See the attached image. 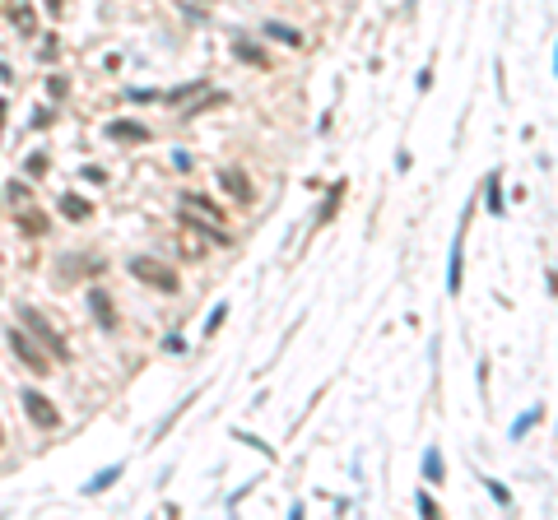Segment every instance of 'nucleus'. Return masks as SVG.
Here are the masks:
<instances>
[{
    "instance_id": "17",
    "label": "nucleus",
    "mask_w": 558,
    "mask_h": 520,
    "mask_svg": "<svg viewBox=\"0 0 558 520\" xmlns=\"http://www.w3.org/2000/svg\"><path fill=\"white\" fill-rule=\"evenodd\" d=\"M19 228H23V233H28V237H47V228H52V223H47V214L28 210V214H23V219H19Z\"/></svg>"
},
{
    "instance_id": "27",
    "label": "nucleus",
    "mask_w": 558,
    "mask_h": 520,
    "mask_svg": "<svg viewBox=\"0 0 558 520\" xmlns=\"http://www.w3.org/2000/svg\"><path fill=\"white\" fill-rule=\"evenodd\" d=\"M84 181H93V186H98V181H107V172H102V167H84Z\"/></svg>"
},
{
    "instance_id": "28",
    "label": "nucleus",
    "mask_w": 558,
    "mask_h": 520,
    "mask_svg": "<svg viewBox=\"0 0 558 520\" xmlns=\"http://www.w3.org/2000/svg\"><path fill=\"white\" fill-rule=\"evenodd\" d=\"M61 5H66V0H47V10H52V14H61Z\"/></svg>"
},
{
    "instance_id": "20",
    "label": "nucleus",
    "mask_w": 558,
    "mask_h": 520,
    "mask_svg": "<svg viewBox=\"0 0 558 520\" xmlns=\"http://www.w3.org/2000/svg\"><path fill=\"white\" fill-rule=\"evenodd\" d=\"M484 200H489V210L502 219V177H489V181H484Z\"/></svg>"
},
{
    "instance_id": "23",
    "label": "nucleus",
    "mask_w": 558,
    "mask_h": 520,
    "mask_svg": "<svg viewBox=\"0 0 558 520\" xmlns=\"http://www.w3.org/2000/svg\"><path fill=\"white\" fill-rule=\"evenodd\" d=\"M42 172H47V154H33L28 158V177H42Z\"/></svg>"
},
{
    "instance_id": "3",
    "label": "nucleus",
    "mask_w": 558,
    "mask_h": 520,
    "mask_svg": "<svg viewBox=\"0 0 558 520\" xmlns=\"http://www.w3.org/2000/svg\"><path fill=\"white\" fill-rule=\"evenodd\" d=\"M10 349H14V358H23V367H28L33 377H52V372H56L52 358H47V353H42V349H37V344L28 339L23 330H10Z\"/></svg>"
},
{
    "instance_id": "18",
    "label": "nucleus",
    "mask_w": 558,
    "mask_h": 520,
    "mask_svg": "<svg viewBox=\"0 0 558 520\" xmlns=\"http://www.w3.org/2000/svg\"><path fill=\"white\" fill-rule=\"evenodd\" d=\"M540 418H545V409H540V404H535V409H526V413H521V418H516V423H512V437H516V442H521V437H526V432H530V428H535V423H540Z\"/></svg>"
},
{
    "instance_id": "19",
    "label": "nucleus",
    "mask_w": 558,
    "mask_h": 520,
    "mask_svg": "<svg viewBox=\"0 0 558 520\" xmlns=\"http://www.w3.org/2000/svg\"><path fill=\"white\" fill-rule=\"evenodd\" d=\"M201 89H205V79H191V84H182V89L163 93V102H167V107H177V102H186L191 93H201Z\"/></svg>"
},
{
    "instance_id": "6",
    "label": "nucleus",
    "mask_w": 558,
    "mask_h": 520,
    "mask_svg": "<svg viewBox=\"0 0 558 520\" xmlns=\"http://www.w3.org/2000/svg\"><path fill=\"white\" fill-rule=\"evenodd\" d=\"M89 307H93V316H98V325L102 330H117V307H112V298H107V288H89Z\"/></svg>"
},
{
    "instance_id": "14",
    "label": "nucleus",
    "mask_w": 558,
    "mask_h": 520,
    "mask_svg": "<svg viewBox=\"0 0 558 520\" xmlns=\"http://www.w3.org/2000/svg\"><path fill=\"white\" fill-rule=\"evenodd\" d=\"M442 474H446L442 451H437V446H428V451H424V478H428V483H442Z\"/></svg>"
},
{
    "instance_id": "26",
    "label": "nucleus",
    "mask_w": 558,
    "mask_h": 520,
    "mask_svg": "<svg viewBox=\"0 0 558 520\" xmlns=\"http://www.w3.org/2000/svg\"><path fill=\"white\" fill-rule=\"evenodd\" d=\"M419 511H424V516H437V502L428 497V492H419Z\"/></svg>"
},
{
    "instance_id": "5",
    "label": "nucleus",
    "mask_w": 558,
    "mask_h": 520,
    "mask_svg": "<svg viewBox=\"0 0 558 520\" xmlns=\"http://www.w3.org/2000/svg\"><path fill=\"white\" fill-rule=\"evenodd\" d=\"M98 270H102V260H98V255L75 251V255H66V260L56 265V279H61V284H70V279H79V274H98Z\"/></svg>"
},
{
    "instance_id": "1",
    "label": "nucleus",
    "mask_w": 558,
    "mask_h": 520,
    "mask_svg": "<svg viewBox=\"0 0 558 520\" xmlns=\"http://www.w3.org/2000/svg\"><path fill=\"white\" fill-rule=\"evenodd\" d=\"M126 270H131V279L158 288V293H177V288H182L177 270H167L163 260H154V255H131V260H126Z\"/></svg>"
},
{
    "instance_id": "30",
    "label": "nucleus",
    "mask_w": 558,
    "mask_h": 520,
    "mask_svg": "<svg viewBox=\"0 0 558 520\" xmlns=\"http://www.w3.org/2000/svg\"><path fill=\"white\" fill-rule=\"evenodd\" d=\"M0 446H5V432H0Z\"/></svg>"
},
{
    "instance_id": "22",
    "label": "nucleus",
    "mask_w": 558,
    "mask_h": 520,
    "mask_svg": "<svg viewBox=\"0 0 558 520\" xmlns=\"http://www.w3.org/2000/svg\"><path fill=\"white\" fill-rule=\"evenodd\" d=\"M484 488H489V492H493V497L502 502V507H507V502H512V492H507V488H502V483H493V478H484Z\"/></svg>"
},
{
    "instance_id": "13",
    "label": "nucleus",
    "mask_w": 558,
    "mask_h": 520,
    "mask_svg": "<svg viewBox=\"0 0 558 520\" xmlns=\"http://www.w3.org/2000/svg\"><path fill=\"white\" fill-rule=\"evenodd\" d=\"M117 478H121V465H107V469H98V474H93L89 483H84V492H89V497H93V492H107V488L117 483Z\"/></svg>"
},
{
    "instance_id": "15",
    "label": "nucleus",
    "mask_w": 558,
    "mask_h": 520,
    "mask_svg": "<svg viewBox=\"0 0 558 520\" xmlns=\"http://www.w3.org/2000/svg\"><path fill=\"white\" fill-rule=\"evenodd\" d=\"M266 37L270 42H289V47H302V33L289 28V23H266Z\"/></svg>"
},
{
    "instance_id": "11",
    "label": "nucleus",
    "mask_w": 558,
    "mask_h": 520,
    "mask_svg": "<svg viewBox=\"0 0 558 520\" xmlns=\"http://www.w3.org/2000/svg\"><path fill=\"white\" fill-rule=\"evenodd\" d=\"M465 223H470V219H465ZM465 223H461L456 242H451V265H446V288H451V293L461 288V242H465Z\"/></svg>"
},
{
    "instance_id": "12",
    "label": "nucleus",
    "mask_w": 558,
    "mask_h": 520,
    "mask_svg": "<svg viewBox=\"0 0 558 520\" xmlns=\"http://www.w3.org/2000/svg\"><path fill=\"white\" fill-rule=\"evenodd\" d=\"M223 191H228V195H237V200H251V181H247V172H233V167H228V172H223Z\"/></svg>"
},
{
    "instance_id": "7",
    "label": "nucleus",
    "mask_w": 558,
    "mask_h": 520,
    "mask_svg": "<svg viewBox=\"0 0 558 520\" xmlns=\"http://www.w3.org/2000/svg\"><path fill=\"white\" fill-rule=\"evenodd\" d=\"M107 140H131V144H145L149 140V126L145 121H107Z\"/></svg>"
},
{
    "instance_id": "9",
    "label": "nucleus",
    "mask_w": 558,
    "mask_h": 520,
    "mask_svg": "<svg viewBox=\"0 0 558 520\" xmlns=\"http://www.w3.org/2000/svg\"><path fill=\"white\" fill-rule=\"evenodd\" d=\"M182 205H186L191 214H205V219H210V223H219V219H223V210H219V205H214V200H205L201 191H186V195H182Z\"/></svg>"
},
{
    "instance_id": "24",
    "label": "nucleus",
    "mask_w": 558,
    "mask_h": 520,
    "mask_svg": "<svg viewBox=\"0 0 558 520\" xmlns=\"http://www.w3.org/2000/svg\"><path fill=\"white\" fill-rule=\"evenodd\" d=\"M47 89H52V98H66V93H70V84H66V79H47Z\"/></svg>"
},
{
    "instance_id": "4",
    "label": "nucleus",
    "mask_w": 558,
    "mask_h": 520,
    "mask_svg": "<svg viewBox=\"0 0 558 520\" xmlns=\"http://www.w3.org/2000/svg\"><path fill=\"white\" fill-rule=\"evenodd\" d=\"M19 404H23V413H28V423H33V428H56V423H61V413H56V404L52 399L42 395V390H23L19 395Z\"/></svg>"
},
{
    "instance_id": "25",
    "label": "nucleus",
    "mask_w": 558,
    "mask_h": 520,
    "mask_svg": "<svg viewBox=\"0 0 558 520\" xmlns=\"http://www.w3.org/2000/svg\"><path fill=\"white\" fill-rule=\"evenodd\" d=\"M5 195H10V200H28V186H23V181H10V186H5Z\"/></svg>"
},
{
    "instance_id": "2",
    "label": "nucleus",
    "mask_w": 558,
    "mask_h": 520,
    "mask_svg": "<svg viewBox=\"0 0 558 520\" xmlns=\"http://www.w3.org/2000/svg\"><path fill=\"white\" fill-rule=\"evenodd\" d=\"M19 321L28 325V330H33L37 339H42V344H47V349H52L56 358H61V363H66V358H70V344H66V334L56 330V325L47 321V316H42V311L33 307V302H23V307H19Z\"/></svg>"
},
{
    "instance_id": "16",
    "label": "nucleus",
    "mask_w": 558,
    "mask_h": 520,
    "mask_svg": "<svg viewBox=\"0 0 558 520\" xmlns=\"http://www.w3.org/2000/svg\"><path fill=\"white\" fill-rule=\"evenodd\" d=\"M340 200H345V181H335V186H331V195H326V205H321V214H316V223H331L335 210H340Z\"/></svg>"
},
{
    "instance_id": "10",
    "label": "nucleus",
    "mask_w": 558,
    "mask_h": 520,
    "mask_svg": "<svg viewBox=\"0 0 558 520\" xmlns=\"http://www.w3.org/2000/svg\"><path fill=\"white\" fill-rule=\"evenodd\" d=\"M233 52L242 56V61H251L256 70H270V56H266V47H256L251 37H237V42H233Z\"/></svg>"
},
{
    "instance_id": "21",
    "label": "nucleus",
    "mask_w": 558,
    "mask_h": 520,
    "mask_svg": "<svg viewBox=\"0 0 558 520\" xmlns=\"http://www.w3.org/2000/svg\"><path fill=\"white\" fill-rule=\"evenodd\" d=\"M223 321H228V302H219V307L210 311V321H205V334H214V330H219Z\"/></svg>"
},
{
    "instance_id": "8",
    "label": "nucleus",
    "mask_w": 558,
    "mask_h": 520,
    "mask_svg": "<svg viewBox=\"0 0 558 520\" xmlns=\"http://www.w3.org/2000/svg\"><path fill=\"white\" fill-rule=\"evenodd\" d=\"M61 214H66L70 223H84V219H93V205L84 195H75V191H66V195H61Z\"/></svg>"
},
{
    "instance_id": "29",
    "label": "nucleus",
    "mask_w": 558,
    "mask_h": 520,
    "mask_svg": "<svg viewBox=\"0 0 558 520\" xmlns=\"http://www.w3.org/2000/svg\"><path fill=\"white\" fill-rule=\"evenodd\" d=\"M0 121H5V102H0Z\"/></svg>"
}]
</instances>
